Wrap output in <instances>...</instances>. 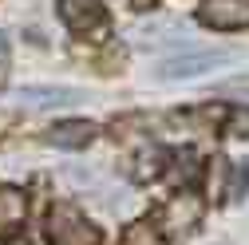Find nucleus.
<instances>
[{"label":"nucleus","instance_id":"2","mask_svg":"<svg viewBox=\"0 0 249 245\" xmlns=\"http://www.w3.org/2000/svg\"><path fill=\"white\" fill-rule=\"evenodd\" d=\"M48 241L52 245H99L103 233H99V226H91L83 218V210L64 202V206L48 210Z\"/></svg>","mask_w":249,"mask_h":245},{"label":"nucleus","instance_id":"1","mask_svg":"<svg viewBox=\"0 0 249 245\" xmlns=\"http://www.w3.org/2000/svg\"><path fill=\"white\" fill-rule=\"evenodd\" d=\"M233 59H241L237 48H190V44H182L174 55H166L154 68V75L159 79H198V75H206L213 68L233 64Z\"/></svg>","mask_w":249,"mask_h":245},{"label":"nucleus","instance_id":"7","mask_svg":"<svg viewBox=\"0 0 249 245\" xmlns=\"http://www.w3.org/2000/svg\"><path fill=\"white\" fill-rule=\"evenodd\" d=\"M95 122H87V119H64V122H55V127L44 135V142L48 146H55V150H83V146H91L95 142Z\"/></svg>","mask_w":249,"mask_h":245},{"label":"nucleus","instance_id":"10","mask_svg":"<svg viewBox=\"0 0 249 245\" xmlns=\"http://www.w3.org/2000/svg\"><path fill=\"white\" fill-rule=\"evenodd\" d=\"M123 245H166V237L154 222H131L123 229Z\"/></svg>","mask_w":249,"mask_h":245},{"label":"nucleus","instance_id":"5","mask_svg":"<svg viewBox=\"0 0 249 245\" xmlns=\"http://www.w3.org/2000/svg\"><path fill=\"white\" fill-rule=\"evenodd\" d=\"M59 20H64L71 32H103L107 28V12L99 0H59Z\"/></svg>","mask_w":249,"mask_h":245},{"label":"nucleus","instance_id":"16","mask_svg":"<svg viewBox=\"0 0 249 245\" xmlns=\"http://www.w3.org/2000/svg\"><path fill=\"white\" fill-rule=\"evenodd\" d=\"M127 4H131L135 12H146V8H154V4H159V0H127Z\"/></svg>","mask_w":249,"mask_h":245},{"label":"nucleus","instance_id":"8","mask_svg":"<svg viewBox=\"0 0 249 245\" xmlns=\"http://www.w3.org/2000/svg\"><path fill=\"white\" fill-rule=\"evenodd\" d=\"M202 218V202L194 194H174L166 206H162V226L170 233H190Z\"/></svg>","mask_w":249,"mask_h":245},{"label":"nucleus","instance_id":"6","mask_svg":"<svg viewBox=\"0 0 249 245\" xmlns=\"http://www.w3.org/2000/svg\"><path fill=\"white\" fill-rule=\"evenodd\" d=\"M16 99L24 107H36V111H52V107H75L83 103V91L75 87H40V83H28L16 91Z\"/></svg>","mask_w":249,"mask_h":245},{"label":"nucleus","instance_id":"13","mask_svg":"<svg viewBox=\"0 0 249 245\" xmlns=\"http://www.w3.org/2000/svg\"><path fill=\"white\" fill-rule=\"evenodd\" d=\"M162 158L166 155H162L159 146H146L142 155H139V178H159L162 174Z\"/></svg>","mask_w":249,"mask_h":245},{"label":"nucleus","instance_id":"14","mask_svg":"<svg viewBox=\"0 0 249 245\" xmlns=\"http://www.w3.org/2000/svg\"><path fill=\"white\" fill-rule=\"evenodd\" d=\"M226 131H230V135H249V107H230Z\"/></svg>","mask_w":249,"mask_h":245},{"label":"nucleus","instance_id":"4","mask_svg":"<svg viewBox=\"0 0 249 245\" xmlns=\"http://www.w3.org/2000/svg\"><path fill=\"white\" fill-rule=\"evenodd\" d=\"M198 20L206 28H249V0H202L198 8Z\"/></svg>","mask_w":249,"mask_h":245},{"label":"nucleus","instance_id":"15","mask_svg":"<svg viewBox=\"0 0 249 245\" xmlns=\"http://www.w3.org/2000/svg\"><path fill=\"white\" fill-rule=\"evenodd\" d=\"M4 75H8V44L0 36V83H4Z\"/></svg>","mask_w":249,"mask_h":245},{"label":"nucleus","instance_id":"12","mask_svg":"<svg viewBox=\"0 0 249 245\" xmlns=\"http://www.w3.org/2000/svg\"><path fill=\"white\" fill-rule=\"evenodd\" d=\"M170 158H174V170H178V178H182V182H194V178H198V155H194L190 146L174 150Z\"/></svg>","mask_w":249,"mask_h":245},{"label":"nucleus","instance_id":"11","mask_svg":"<svg viewBox=\"0 0 249 245\" xmlns=\"http://www.w3.org/2000/svg\"><path fill=\"white\" fill-rule=\"evenodd\" d=\"M226 178H230V158H210V198H230V186H226Z\"/></svg>","mask_w":249,"mask_h":245},{"label":"nucleus","instance_id":"9","mask_svg":"<svg viewBox=\"0 0 249 245\" xmlns=\"http://www.w3.org/2000/svg\"><path fill=\"white\" fill-rule=\"evenodd\" d=\"M24 213H28V198H24V190H16V186H0V229H16L20 222H24Z\"/></svg>","mask_w":249,"mask_h":245},{"label":"nucleus","instance_id":"3","mask_svg":"<svg viewBox=\"0 0 249 245\" xmlns=\"http://www.w3.org/2000/svg\"><path fill=\"white\" fill-rule=\"evenodd\" d=\"M182 36H186V20H182V16H154V20L139 24L135 32H131V40H135L139 48H166V44H182Z\"/></svg>","mask_w":249,"mask_h":245}]
</instances>
